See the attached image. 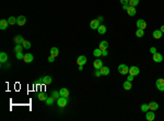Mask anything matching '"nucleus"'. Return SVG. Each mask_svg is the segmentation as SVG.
I'll return each mask as SVG.
<instances>
[{"mask_svg": "<svg viewBox=\"0 0 164 121\" xmlns=\"http://www.w3.org/2000/svg\"><path fill=\"white\" fill-rule=\"evenodd\" d=\"M136 9H135V7H130L129 6V8H128V10H127V13L129 14L130 16H133V15H136Z\"/></svg>", "mask_w": 164, "mask_h": 121, "instance_id": "nucleus-24", "label": "nucleus"}, {"mask_svg": "<svg viewBox=\"0 0 164 121\" xmlns=\"http://www.w3.org/2000/svg\"><path fill=\"white\" fill-rule=\"evenodd\" d=\"M153 61H155V62H162L163 61V56H162L161 54H159V52H155L154 55H153Z\"/></svg>", "mask_w": 164, "mask_h": 121, "instance_id": "nucleus-11", "label": "nucleus"}, {"mask_svg": "<svg viewBox=\"0 0 164 121\" xmlns=\"http://www.w3.org/2000/svg\"><path fill=\"white\" fill-rule=\"evenodd\" d=\"M140 73V70H139V68L136 67V66H133V67L129 68V74L133 75V77H136L138 74Z\"/></svg>", "mask_w": 164, "mask_h": 121, "instance_id": "nucleus-5", "label": "nucleus"}, {"mask_svg": "<svg viewBox=\"0 0 164 121\" xmlns=\"http://www.w3.org/2000/svg\"><path fill=\"white\" fill-rule=\"evenodd\" d=\"M161 29V32H162V33H164V25H162V26H161V29Z\"/></svg>", "mask_w": 164, "mask_h": 121, "instance_id": "nucleus-45", "label": "nucleus"}, {"mask_svg": "<svg viewBox=\"0 0 164 121\" xmlns=\"http://www.w3.org/2000/svg\"><path fill=\"white\" fill-rule=\"evenodd\" d=\"M51 96H53L55 99H56V98H59L60 93H59V92H57V91H53V92H51Z\"/></svg>", "mask_w": 164, "mask_h": 121, "instance_id": "nucleus-34", "label": "nucleus"}, {"mask_svg": "<svg viewBox=\"0 0 164 121\" xmlns=\"http://www.w3.org/2000/svg\"><path fill=\"white\" fill-rule=\"evenodd\" d=\"M79 70H80V71L83 70V66H79Z\"/></svg>", "mask_w": 164, "mask_h": 121, "instance_id": "nucleus-46", "label": "nucleus"}, {"mask_svg": "<svg viewBox=\"0 0 164 121\" xmlns=\"http://www.w3.org/2000/svg\"><path fill=\"white\" fill-rule=\"evenodd\" d=\"M155 85H156L159 91L164 92V79H158L156 82H155Z\"/></svg>", "mask_w": 164, "mask_h": 121, "instance_id": "nucleus-3", "label": "nucleus"}, {"mask_svg": "<svg viewBox=\"0 0 164 121\" xmlns=\"http://www.w3.org/2000/svg\"><path fill=\"white\" fill-rule=\"evenodd\" d=\"M139 0H129V6L130 7H136L138 6Z\"/></svg>", "mask_w": 164, "mask_h": 121, "instance_id": "nucleus-33", "label": "nucleus"}, {"mask_svg": "<svg viewBox=\"0 0 164 121\" xmlns=\"http://www.w3.org/2000/svg\"><path fill=\"white\" fill-rule=\"evenodd\" d=\"M8 59H9V57H8V55L6 52H0V62L1 63H6Z\"/></svg>", "mask_w": 164, "mask_h": 121, "instance_id": "nucleus-15", "label": "nucleus"}, {"mask_svg": "<svg viewBox=\"0 0 164 121\" xmlns=\"http://www.w3.org/2000/svg\"><path fill=\"white\" fill-rule=\"evenodd\" d=\"M26 23V18L24 15H20L16 18V24L20 26H23Z\"/></svg>", "mask_w": 164, "mask_h": 121, "instance_id": "nucleus-6", "label": "nucleus"}, {"mask_svg": "<svg viewBox=\"0 0 164 121\" xmlns=\"http://www.w3.org/2000/svg\"><path fill=\"white\" fill-rule=\"evenodd\" d=\"M48 98V96L45 94V93H39L38 94V99L39 100H46V99Z\"/></svg>", "mask_w": 164, "mask_h": 121, "instance_id": "nucleus-30", "label": "nucleus"}, {"mask_svg": "<svg viewBox=\"0 0 164 121\" xmlns=\"http://www.w3.org/2000/svg\"><path fill=\"white\" fill-rule=\"evenodd\" d=\"M54 100H55V98L53 97V96H51V97H48L45 102H46V105L47 106H51L53 104H54Z\"/></svg>", "mask_w": 164, "mask_h": 121, "instance_id": "nucleus-28", "label": "nucleus"}, {"mask_svg": "<svg viewBox=\"0 0 164 121\" xmlns=\"http://www.w3.org/2000/svg\"><path fill=\"white\" fill-rule=\"evenodd\" d=\"M120 3H123V4H129V0H120Z\"/></svg>", "mask_w": 164, "mask_h": 121, "instance_id": "nucleus-40", "label": "nucleus"}, {"mask_svg": "<svg viewBox=\"0 0 164 121\" xmlns=\"http://www.w3.org/2000/svg\"><path fill=\"white\" fill-rule=\"evenodd\" d=\"M101 75H102V74H101V71H100V70H95V77H101Z\"/></svg>", "mask_w": 164, "mask_h": 121, "instance_id": "nucleus-39", "label": "nucleus"}, {"mask_svg": "<svg viewBox=\"0 0 164 121\" xmlns=\"http://www.w3.org/2000/svg\"><path fill=\"white\" fill-rule=\"evenodd\" d=\"M77 63L79 64V66H84L86 63V58H85V56H79L78 59H77Z\"/></svg>", "mask_w": 164, "mask_h": 121, "instance_id": "nucleus-12", "label": "nucleus"}, {"mask_svg": "<svg viewBox=\"0 0 164 121\" xmlns=\"http://www.w3.org/2000/svg\"><path fill=\"white\" fill-rule=\"evenodd\" d=\"M22 46H23L24 48H25V49H30L32 45H31V43H30L28 40H24V41L22 43Z\"/></svg>", "mask_w": 164, "mask_h": 121, "instance_id": "nucleus-32", "label": "nucleus"}, {"mask_svg": "<svg viewBox=\"0 0 164 121\" xmlns=\"http://www.w3.org/2000/svg\"><path fill=\"white\" fill-rule=\"evenodd\" d=\"M133 80V75L129 74V75H128V77H127V81H130V82H131Z\"/></svg>", "mask_w": 164, "mask_h": 121, "instance_id": "nucleus-42", "label": "nucleus"}, {"mask_svg": "<svg viewBox=\"0 0 164 121\" xmlns=\"http://www.w3.org/2000/svg\"><path fill=\"white\" fill-rule=\"evenodd\" d=\"M100 25H101V22H100L98 19H96V20H92L91 23H90V27H91L92 29H98Z\"/></svg>", "mask_w": 164, "mask_h": 121, "instance_id": "nucleus-7", "label": "nucleus"}, {"mask_svg": "<svg viewBox=\"0 0 164 121\" xmlns=\"http://www.w3.org/2000/svg\"><path fill=\"white\" fill-rule=\"evenodd\" d=\"M42 82H43V84H51V83L53 82V79H51V77L46 75V77H42Z\"/></svg>", "mask_w": 164, "mask_h": 121, "instance_id": "nucleus-20", "label": "nucleus"}, {"mask_svg": "<svg viewBox=\"0 0 164 121\" xmlns=\"http://www.w3.org/2000/svg\"><path fill=\"white\" fill-rule=\"evenodd\" d=\"M8 22H9L10 25H16V16H10L9 19H8Z\"/></svg>", "mask_w": 164, "mask_h": 121, "instance_id": "nucleus-27", "label": "nucleus"}, {"mask_svg": "<svg viewBox=\"0 0 164 121\" xmlns=\"http://www.w3.org/2000/svg\"><path fill=\"white\" fill-rule=\"evenodd\" d=\"M98 21H100V22H103V20H104V18H103V16H98Z\"/></svg>", "mask_w": 164, "mask_h": 121, "instance_id": "nucleus-44", "label": "nucleus"}, {"mask_svg": "<svg viewBox=\"0 0 164 121\" xmlns=\"http://www.w3.org/2000/svg\"><path fill=\"white\" fill-rule=\"evenodd\" d=\"M108 48V43L106 40H102L100 43V49L101 50H105V49H107Z\"/></svg>", "mask_w": 164, "mask_h": 121, "instance_id": "nucleus-22", "label": "nucleus"}, {"mask_svg": "<svg viewBox=\"0 0 164 121\" xmlns=\"http://www.w3.org/2000/svg\"><path fill=\"white\" fill-rule=\"evenodd\" d=\"M108 55V51H107V49H105V50H102V56H104V57H106Z\"/></svg>", "mask_w": 164, "mask_h": 121, "instance_id": "nucleus-38", "label": "nucleus"}, {"mask_svg": "<svg viewBox=\"0 0 164 121\" xmlns=\"http://www.w3.org/2000/svg\"><path fill=\"white\" fill-rule=\"evenodd\" d=\"M128 8H129V4H123V9L124 10H128Z\"/></svg>", "mask_w": 164, "mask_h": 121, "instance_id": "nucleus-43", "label": "nucleus"}, {"mask_svg": "<svg viewBox=\"0 0 164 121\" xmlns=\"http://www.w3.org/2000/svg\"><path fill=\"white\" fill-rule=\"evenodd\" d=\"M48 61H49V62H54V61H55V57L49 56V57H48Z\"/></svg>", "mask_w": 164, "mask_h": 121, "instance_id": "nucleus-41", "label": "nucleus"}, {"mask_svg": "<svg viewBox=\"0 0 164 121\" xmlns=\"http://www.w3.org/2000/svg\"><path fill=\"white\" fill-rule=\"evenodd\" d=\"M124 88L126 89V91H129V89H131V87H133V85H131V82L130 81H126V82L124 83Z\"/></svg>", "mask_w": 164, "mask_h": 121, "instance_id": "nucleus-26", "label": "nucleus"}, {"mask_svg": "<svg viewBox=\"0 0 164 121\" xmlns=\"http://www.w3.org/2000/svg\"><path fill=\"white\" fill-rule=\"evenodd\" d=\"M93 67H94L95 70H100V69L103 67V61H102L101 59H96V60H94V62H93Z\"/></svg>", "mask_w": 164, "mask_h": 121, "instance_id": "nucleus-9", "label": "nucleus"}, {"mask_svg": "<svg viewBox=\"0 0 164 121\" xmlns=\"http://www.w3.org/2000/svg\"><path fill=\"white\" fill-rule=\"evenodd\" d=\"M33 60H34V57H33V55L30 54V52L25 54L24 55V57H23V61L26 62V63H30V62H32Z\"/></svg>", "mask_w": 164, "mask_h": 121, "instance_id": "nucleus-8", "label": "nucleus"}, {"mask_svg": "<svg viewBox=\"0 0 164 121\" xmlns=\"http://www.w3.org/2000/svg\"><path fill=\"white\" fill-rule=\"evenodd\" d=\"M23 46H22V44H16V46H14V48H13V51L14 52H22V50H23Z\"/></svg>", "mask_w": 164, "mask_h": 121, "instance_id": "nucleus-19", "label": "nucleus"}, {"mask_svg": "<svg viewBox=\"0 0 164 121\" xmlns=\"http://www.w3.org/2000/svg\"><path fill=\"white\" fill-rule=\"evenodd\" d=\"M148 110H149V105H147V104H143V105H141V111L147 112Z\"/></svg>", "mask_w": 164, "mask_h": 121, "instance_id": "nucleus-35", "label": "nucleus"}, {"mask_svg": "<svg viewBox=\"0 0 164 121\" xmlns=\"http://www.w3.org/2000/svg\"><path fill=\"white\" fill-rule=\"evenodd\" d=\"M57 104H58V106L59 107H61V108H63V107H66L67 104H68V99L66 98V97H59V98L57 99Z\"/></svg>", "mask_w": 164, "mask_h": 121, "instance_id": "nucleus-2", "label": "nucleus"}, {"mask_svg": "<svg viewBox=\"0 0 164 121\" xmlns=\"http://www.w3.org/2000/svg\"><path fill=\"white\" fill-rule=\"evenodd\" d=\"M100 71H101L102 75H108V74H109V68L105 67V66H103V67L100 69Z\"/></svg>", "mask_w": 164, "mask_h": 121, "instance_id": "nucleus-16", "label": "nucleus"}, {"mask_svg": "<svg viewBox=\"0 0 164 121\" xmlns=\"http://www.w3.org/2000/svg\"><path fill=\"white\" fill-rule=\"evenodd\" d=\"M118 72L120 74H128L129 73V68L126 64H119L118 66Z\"/></svg>", "mask_w": 164, "mask_h": 121, "instance_id": "nucleus-1", "label": "nucleus"}, {"mask_svg": "<svg viewBox=\"0 0 164 121\" xmlns=\"http://www.w3.org/2000/svg\"><path fill=\"white\" fill-rule=\"evenodd\" d=\"M93 55H94L95 57H101L102 56V50L100 49V48H98V49H94V51H93Z\"/></svg>", "mask_w": 164, "mask_h": 121, "instance_id": "nucleus-31", "label": "nucleus"}, {"mask_svg": "<svg viewBox=\"0 0 164 121\" xmlns=\"http://www.w3.org/2000/svg\"><path fill=\"white\" fill-rule=\"evenodd\" d=\"M145 118L148 121H153L155 119V114L154 111H152V110H148V111L145 112Z\"/></svg>", "mask_w": 164, "mask_h": 121, "instance_id": "nucleus-4", "label": "nucleus"}, {"mask_svg": "<svg viewBox=\"0 0 164 121\" xmlns=\"http://www.w3.org/2000/svg\"><path fill=\"white\" fill-rule=\"evenodd\" d=\"M16 59H19V60H23V57H24V55H23V52H16Z\"/></svg>", "mask_w": 164, "mask_h": 121, "instance_id": "nucleus-36", "label": "nucleus"}, {"mask_svg": "<svg viewBox=\"0 0 164 121\" xmlns=\"http://www.w3.org/2000/svg\"><path fill=\"white\" fill-rule=\"evenodd\" d=\"M150 52H151L152 55H154L155 52H156V48H155V47H151V48H150Z\"/></svg>", "mask_w": 164, "mask_h": 121, "instance_id": "nucleus-37", "label": "nucleus"}, {"mask_svg": "<svg viewBox=\"0 0 164 121\" xmlns=\"http://www.w3.org/2000/svg\"><path fill=\"white\" fill-rule=\"evenodd\" d=\"M8 25H9V22H8V20H0V29H7V27H8Z\"/></svg>", "mask_w": 164, "mask_h": 121, "instance_id": "nucleus-14", "label": "nucleus"}, {"mask_svg": "<svg viewBox=\"0 0 164 121\" xmlns=\"http://www.w3.org/2000/svg\"><path fill=\"white\" fill-rule=\"evenodd\" d=\"M13 40H14V43L16 44H22L23 41H24V38H23L21 35H16L14 38H13Z\"/></svg>", "mask_w": 164, "mask_h": 121, "instance_id": "nucleus-23", "label": "nucleus"}, {"mask_svg": "<svg viewBox=\"0 0 164 121\" xmlns=\"http://www.w3.org/2000/svg\"><path fill=\"white\" fill-rule=\"evenodd\" d=\"M148 105H149V110H152V111H155L159 108V104L156 102H151Z\"/></svg>", "mask_w": 164, "mask_h": 121, "instance_id": "nucleus-13", "label": "nucleus"}, {"mask_svg": "<svg viewBox=\"0 0 164 121\" xmlns=\"http://www.w3.org/2000/svg\"><path fill=\"white\" fill-rule=\"evenodd\" d=\"M162 35H163V33L161 32V29H155L154 32H153V37H154L155 39L161 38Z\"/></svg>", "mask_w": 164, "mask_h": 121, "instance_id": "nucleus-18", "label": "nucleus"}, {"mask_svg": "<svg viewBox=\"0 0 164 121\" xmlns=\"http://www.w3.org/2000/svg\"><path fill=\"white\" fill-rule=\"evenodd\" d=\"M144 35V29H138L136 32V36L137 37H142Z\"/></svg>", "mask_w": 164, "mask_h": 121, "instance_id": "nucleus-29", "label": "nucleus"}, {"mask_svg": "<svg viewBox=\"0 0 164 121\" xmlns=\"http://www.w3.org/2000/svg\"><path fill=\"white\" fill-rule=\"evenodd\" d=\"M137 26H138V29H147V22H145L144 20H138L137 21Z\"/></svg>", "mask_w": 164, "mask_h": 121, "instance_id": "nucleus-10", "label": "nucleus"}, {"mask_svg": "<svg viewBox=\"0 0 164 121\" xmlns=\"http://www.w3.org/2000/svg\"><path fill=\"white\" fill-rule=\"evenodd\" d=\"M98 34H101V35H103V34H105V33H106V26H105V25H103V24H101V25L98 26Z\"/></svg>", "mask_w": 164, "mask_h": 121, "instance_id": "nucleus-25", "label": "nucleus"}, {"mask_svg": "<svg viewBox=\"0 0 164 121\" xmlns=\"http://www.w3.org/2000/svg\"><path fill=\"white\" fill-rule=\"evenodd\" d=\"M60 93V96H62V97H66V98H68V96H69V91L67 88H65V87H62V88L59 91Z\"/></svg>", "mask_w": 164, "mask_h": 121, "instance_id": "nucleus-17", "label": "nucleus"}, {"mask_svg": "<svg viewBox=\"0 0 164 121\" xmlns=\"http://www.w3.org/2000/svg\"><path fill=\"white\" fill-rule=\"evenodd\" d=\"M59 55V49L57 47H53L51 48V56H53V57H57Z\"/></svg>", "mask_w": 164, "mask_h": 121, "instance_id": "nucleus-21", "label": "nucleus"}]
</instances>
